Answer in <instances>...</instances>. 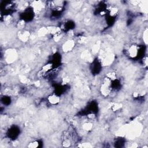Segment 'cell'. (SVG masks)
<instances>
[{
  "label": "cell",
  "instance_id": "8",
  "mask_svg": "<svg viewBox=\"0 0 148 148\" xmlns=\"http://www.w3.org/2000/svg\"><path fill=\"white\" fill-rule=\"evenodd\" d=\"M39 142L37 140H34L29 143V144L27 145L29 147H38L39 146Z\"/></svg>",
  "mask_w": 148,
  "mask_h": 148
},
{
  "label": "cell",
  "instance_id": "4",
  "mask_svg": "<svg viewBox=\"0 0 148 148\" xmlns=\"http://www.w3.org/2000/svg\"><path fill=\"white\" fill-rule=\"evenodd\" d=\"M16 57V54L14 51L13 52V50H10L9 51H7L4 54V58H5V60L8 63L12 62L13 61H14V60H15Z\"/></svg>",
  "mask_w": 148,
  "mask_h": 148
},
{
  "label": "cell",
  "instance_id": "2",
  "mask_svg": "<svg viewBox=\"0 0 148 148\" xmlns=\"http://www.w3.org/2000/svg\"><path fill=\"white\" fill-rule=\"evenodd\" d=\"M75 46V42L73 39H68L65 41L62 46V50L64 52H69L72 51Z\"/></svg>",
  "mask_w": 148,
  "mask_h": 148
},
{
  "label": "cell",
  "instance_id": "6",
  "mask_svg": "<svg viewBox=\"0 0 148 148\" xmlns=\"http://www.w3.org/2000/svg\"><path fill=\"white\" fill-rule=\"evenodd\" d=\"M82 130L86 132H89L93 128V123L91 120H87L82 125Z\"/></svg>",
  "mask_w": 148,
  "mask_h": 148
},
{
  "label": "cell",
  "instance_id": "7",
  "mask_svg": "<svg viewBox=\"0 0 148 148\" xmlns=\"http://www.w3.org/2000/svg\"><path fill=\"white\" fill-rule=\"evenodd\" d=\"M122 106H123V105L121 103H119V102L116 103L115 102V103H113L111 104L110 109L113 112H117L121 109Z\"/></svg>",
  "mask_w": 148,
  "mask_h": 148
},
{
  "label": "cell",
  "instance_id": "5",
  "mask_svg": "<svg viewBox=\"0 0 148 148\" xmlns=\"http://www.w3.org/2000/svg\"><path fill=\"white\" fill-rule=\"evenodd\" d=\"M30 36L29 32L25 30H22L18 34V37L19 39L23 42H25L28 40Z\"/></svg>",
  "mask_w": 148,
  "mask_h": 148
},
{
  "label": "cell",
  "instance_id": "9",
  "mask_svg": "<svg viewBox=\"0 0 148 148\" xmlns=\"http://www.w3.org/2000/svg\"><path fill=\"white\" fill-rule=\"evenodd\" d=\"M142 38H143V42L147 45V29L146 28L143 32V35H142Z\"/></svg>",
  "mask_w": 148,
  "mask_h": 148
},
{
  "label": "cell",
  "instance_id": "3",
  "mask_svg": "<svg viewBox=\"0 0 148 148\" xmlns=\"http://www.w3.org/2000/svg\"><path fill=\"white\" fill-rule=\"evenodd\" d=\"M61 100L60 97L57 94H51L47 97V101L50 105H56L60 103Z\"/></svg>",
  "mask_w": 148,
  "mask_h": 148
},
{
  "label": "cell",
  "instance_id": "1",
  "mask_svg": "<svg viewBox=\"0 0 148 148\" xmlns=\"http://www.w3.org/2000/svg\"><path fill=\"white\" fill-rule=\"evenodd\" d=\"M139 47L137 45L134 43L130 45L126 50L127 54L128 56L129 57L131 58L137 57L139 54Z\"/></svg>",
  "mask_w": 148,
  "mask_h": 148
}]
</instances>
